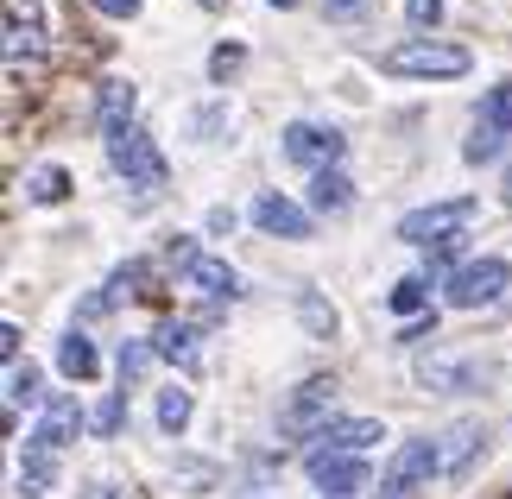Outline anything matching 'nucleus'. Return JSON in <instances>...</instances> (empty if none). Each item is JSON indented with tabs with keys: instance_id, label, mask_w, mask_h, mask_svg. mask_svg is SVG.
<instances>
[{
	"instance_id": "nucleus-23",
	"label": "nucleus",
	"mask_w": 512,
	"mask_h": 499,
	"mask_svg": "<svg viewBox=\"0 0 512 499\" xmlns=\"http://www.w3.org/2000/svg\"><path fill=\"white\" fill-rule=\"evenodd\" d=\"M190 411H196V398H190L184 386H165V392H159V430H165V436H184V430H190Z\"/></svg>"
},
{
	"instance_id": "nucleus-6",
	"label": "nucleus",
	"mask_w": 512,
	"mask_h": 499,
	"mask_svg": "<svg viewBox=\"0 0 512 499\" xmlns=\"http://www.w3.org/2000/svg\"><path fill=\"white\" fill-rule=\"evenodd\" d=\"M443 474V455H437V436H418V443H405L399 455L386 462V474H380V493L386 499H405L411 487H424V481H437Z\"/></svg>"
},
{
	"instance_id": "nucleus-27",
	"label": "nucleus",
	"mask_w": 512,
	"mask_h": 499,
	"mask_svg": "<svg viewBox=\"0 0 512 499\" xmlns=\"http://www.w3.org/2000/svg\"><path fill=\"white\" fill-rule=\"evenodd\" d=\"M51 481H57V455H32V449H26V468H19V493L38 499Z\"/></svg>"
},
{
	"instance_id": "nucleus-37",
	"label": "nucleus",
	"mask_w": 512,
	"mask_h": 499,
	"mask_svg": "<svg viewBox=\"0 0 512 499\" xmlns=\"http://www.w3.org/2000/svg\"><path fill=\"white\" fill-rule=\"evenodd\" d=\"M323 7H329V13H336V19H354V13H361V7H367V0H323Z\"/></svg>"
},
{
	"instance_id": "nucleus-32",
	"label": "nucleus",
	"mask_w": 512,
	"mask_h": 499,
	"mask_svg": "<svg viewBox=\"0 0 512 499\" xmlns=\"http://www.w3.org/2000/svg\"><path fill=\"white\" fill-rule=\"evenodd\" d=\"M405 19H411L418 32H430V26L443 19V0H405Z\"/></svg>"
},
{
	"instance_id": "nucleus-3",
	"label": "nucleus",
	"mask_w": 512,
	"mask_h": 499,
	"mask_svg": "<svg viewBox=\"0 0 512 499\" xmlns=\"http://www.w3.org/2000/svg\"><path fill=\"white\" fill-rule=\"evenodd\" d=\"M506 291H512V266L500 253L468 259V266H456V278H449V304L456 310H494Z\"/></svg>"
},
{
	"instance_id": "nucleus-26",
	"label": "nucleus",
	"mask_w": 512,
	"mask_h": 499,
	"mask_svg": "<svg viewBox=\"0 0 512 499\" xmlns=\"http://www.w3.org/2000/svg\"><path fill=\"white\" fill-rule=\"evenodd\" d=\"M475 121H487V127H494L500 139H512V76L487 89V102H481V114H475Z\"/></svg>"
},
{
	"instance_id": "nucleus-21",
	"label": "nucleus",
	"mask_w": 512,
	"mask_h": 499,
	"mask_svg": "<svg viewBox=\"0 0 512 499\" xmlns=\"http://www.w3.org/2000/svg\"><path fill=\"white\" fill-rule=\"evenodd\" d=\"M386 310L405 316V323H411V316H424V310H430V278H424V272H418V278H399V285L386 291Z\"/></svg>"
},
{
	"instance_id": "nucleus-38",
	"label": "nucleus",
	"mask_w": 512,
	"mask_h": 499,
	"mask_svg": "<svg viewBox=\"0 0 512 499\" xmlns=\"http://www.w3.org/2000/svg\"><path fill=\"white\" fill-rule=\"evenodd\" d=\"M500 196H506V209H512V165H506V177H500Z\"/></svg>"
},
{
	"instance_id": "nucleus-34",
	"label": "nucleus",
	"mask_w": 512,
	"mask_h": 499,
	"mask_svg": "<svg viewBox=\"0 0 512 499\" xmlns=\"http://www.w3.org/2000/svg\"><path fill=\"white\" fill-rule=\"evenodd\" d=\"M0 361L19 367V323H0Z\"/></svg>"
},
{
	"instance_id": "nucleus-5",
	"label": "nucleus",
	"mask_w": 512,
	"mask_h": 499,
	"mask_svg": "<svg viewBox=\"0 0 512 499\" xmlns=\"http://www.w3.org/2000/svg\"><path fill=\"white\" fill-rule=\"evenodd\" d=\"M475 215V196H449V203H424L399 215V241L411 247H430V241H449V234H462V222Z\"/></svg>"
},
{
	"instance_id": "nucleus-13",
	"label": "nucleus",
	"mask_w": 512,
	"mask_h": 499,
	"mask_svg": "<svg viewBox=\"0 0 512 499\" xmlns=\"http://www.w3.org/2000/svg\"><path fill=\"white\" fill-rule=\"evenodd\" d=\"M373 443H386V424L380 417H329L317 449H336V455H367Z\"/></svg>"
},
{
	"instance_id": "nucleus-36",
	"label": "nucleus",
	"mask_w": 512,
	"mask_h": 499,
	"mask_svg": "<svg viewBox=\"0 0 512 499\" xmlns=\"http://www.w3.org/2000/svg\"><path fill=\"white\" fill-rule=\"evenodd\" d=\"M209 234H234V209H209Z\"/></svg>"
},
{
	"instance_id": "nucleus-4",
	"label": "nucleus",
	"mask_w": 512,
	"mask_h": 499,
	"mask_svg": "<svg viewBox=\"0 0 512 499\" xmlns=\"http://www.w3.org/2000/svg\"><path fill=\"white\" fill-rule=\"evenodd\" d=\"M336 373H310L298 392L279 405V430L285 436H323V424H329V411H336Z\"/></svg>"
},
{
	"instance_id": "nucleus-31",
	"label": "nucleus",
	"mask_w": 512,
	"mask_h": 499,
	"mask_svg": "<svg viewBox=\"0 0 512 499\" xmlns=\"http://www.w3.org/2000/svg\"><path fill=\"white\" fill-rule=\"evenodd\" d=\"M121 424H127V392H114L108 405L89 417V430H95V436H121Z\"/></svg>"
},
{
	"instance_id": "nucleus-12",
	"label": "nucleus",
	"mask_w": 512,
	"mask_h": 499,
	"mask_svg": "<svg viewBox=\"0 0 512 499\" xmlns=\"http://www.w3.org/2000/svg\"><path fill=\"white\" fill-rule=\"evenodd\" d=\"M253 222H260L272 241H310V209H298L279 190H260V196H253Z\"/></svg>"
},
{
	"instance_id": "nucleus-20",
	"label": "nucleus",
	"mask_w": 512,
	"mask_h": 499,
	"mask_svg": "<svg viewBox=\"0 0 512 499\" xmlns=\"http://www.w3.org/2000/svg\"><path fill=\"white\" fill-rule=\"evenodd\" d=\"M45 373H38L32 361H19V367H7V405L19 411V405H45Z\"/></svg>"
},
{
	"instance_id": "nucleus-22",
	"label": "nucleus",
	"mask_w": 512,
	"mask_h": 499,
	"mask_svg": "<svg viewBox=\"0 0 512 499\" xmlns=\"http://www.w3.org/2000/svg\"><path fill=\"white\" fill-rule=\"evenodd\" d=\"M298 323H304L310 335H317V342H329V335H336V323H342V316H336V304H323L317 291H298Z\"/></svg>"
},
{
	"instance_id": "nucleus-19",
	"label": "nucleus",
	"mask_w": 512,
	"mask_h": 499,
	"mask_svg": "<svg viewBox=\"0 0 512 499\" xmlns=\"http://www.w3.org/2000/svg\"><path fill=\"white\" fill-rule=\"evenodd\" d=\"M38 57H45L38 26H32V19H19V13H7V64L19 70V64H38Z\"/></svg>"
},
{
	"instance_id": "nucleus-30",
	"label": "nucleus",
	"mask_w": 512,
	"mask_h": 499,
	"mask_svg": "<svg viewBox=\"0 0 512 499\" xmlns=\"http://www.w3.org/2000/svg\"><path fill=\"white\" fill-rule=\"evenodd\" d=\"M247 70V45H215L209 51V83H234Z\"/></svg>"
},
{
	"instance_id": "nucleus-9",
	"label": "nucleus",
	"mask_w": 512,
	"mask_h": 499,
	"mask_svg": "<svg viewBox=\"0 0 512 499\" xmlns=\"http://www.w3.org/2000/svg\"><path fill=\"white\" fill-rule=\"evenodd\" d=\"M89 417H83V405H76L70 392H51L45 398V417H38V430L26 436V449L32 455H57L64 443H76V430H83Z\"/></svg>"
},
{
	"instance_id": "nucleus-39",
	"label": "nucleus",
	"mask_w": 512,
	"mask_h": 499,
	"mask_svg": "<svg viewBox=\"0 0 512 499\" xmlns=\"http://www.w3.org/2000/svg\"><path fill=\"white\" fill-rule=\"evenodd\" d=\"M95 499H114V487H95Z\"/></svg>"
},
{
	"instance_id": "nucleus-18",
	"label": "nucleus",
	"mask_w": 512,
	"mask_h": 499,
	"mask_svg": "<svg viewBox=\"0 0 512 499\" xmlns=\"http://www.w3.org/2000/svg\"><path fill=\"white\" fill-rule=\"evenodd\" d=\"M354 203V184L342 171H317L310 177V215H342Z\"/></svg>"
},
{
	"instance_id": "nucleus-15",
	"label": "nucleus",
	"mask_w": 512,
	"mask_h": 499,
	"mask_svg": "<svg viewBox=\"0 0 512 499\" xmlns=\"http://www.w3.org/2000/svg\"><path fill=\"white\" fill-rule=\"evenodd\" d=\"M418 379L430 392H468L475 379H487V367L475 361H449V354H430V361H418Z\"/></svg>"
},
{
	"instance_id": "nucleus-8",
	"label": "nucleus",
	"mask_w": 512,
	"mask_h": 499,
	"mask_svg": "<svg viewBox=\"0 0 512 499\" xmlns=\"http://www.w3.org/2000/svg\"><path fill=\"white\" fill-rule=\"evenodd\" d=\"M304 474H310V487L329 493V499H354L367 487V462H361V455H336V449H310Z\"/></svg>"
},
{
	"instance_id": "nucleus-24",
	"label": "nucleus",
	"mask_w": 512,
	"mask_h": 499,
	"mask_svg": "<svg viewBox=\"0 0 512 499\" xmlns=\"http://www.w3.org/2000/svg\"><path fill=\"white\" fill-rule=\"evenodd\" d=\"M26 196H32V203H64V196H70V171H64V165L26 171Z\"/></svg>"
},
{
	"instance_id": "nucleus-17",
	"label": "nucleus",
	"mask_w": 512,
	"mask_h": 499,
	"mask_svg": "<svg viewBox=\"0 0 512 499\" xmlns=\"http://www.w3.org/2000/svg\"><path fill=\"white\" fill-rule=\"evenodd\" d=\"M57 373H64V379H95V373H102V354H95V342L83 329H70L64 342H57Z\"/></svg>"
},
{
	"instance_id": "nucleus-14",
	"label": "nucleus",
	"mask_w": 512,
	"mask_h": 499,
	"mask_svg": "<svg viewBox=\"0 0 512 499\" xmlns=\"http://www.w3.org/2000/svg\"><path fill=\"white\" fill-rule=\"evenodd\" d=\"M209 316H165L159 329H152V348H159V361H177V367H190L196 361V329H203Z\"/></svg>"
},
{
	"instance_id": "nucleus-35",
	"label": "nucleus",
	"mask_w": 512,
	"mask_h": 499,
	"mask_svg": "<svg viewBox=\"0 0 512 499\" xmlns=\"http://www.w3.org/2000/svg\"><path fill=\"white\" fill-rule=\"evenodd\" d=\"M89 7L108 13V19H133V13H140V0H89Z\"/></svg>"
},
{
	"instance_id": "nucleus-7",
	"label": "nucleus",
	"mask_w": 512,
	"mask_h": 499,
	"mask_svg": "<svg viewBox=\"0 0 512 499\" xmlns=\"http://www.w3.org/2000/svg\"><path fill=\"white\" fill-rule=\"evenodd\" d=\"M342 152H348V139L336 127H317V121H291L285 127V158L304 165V171H336Z\"/></svg>"
},
{
	"instance_id": "nucleus-2",
	"label": "nucleus",
	"mask_w": 512,
	"mask_h": 499,
	"mask_svg": "<svg viewBox=\"0 0 512 499\" xmlns=\"http://www.w3.org/2000/svg\"><path fill=\"white\" fill-rule=\"evenodd\" d=\"M102 146H108V165L127 177V190H140V196L165 190V158H159V146H152L140 127H108Z\"/></svg>"
},
{
	"instance_id": "nucleus-11",
	"label": "nucleus",
	"mask_w": 512,
	"mask_h": 499,
	"mask_svg": "<svg viewBox=\"0 0 512 499\" xmlns=\"http://www.w3.org/2000/svg\"><path fill=\"white\" fill-rule=\"evenodd\" d=\"M184 291L203 297V304H228V297H241V272H234L228 259H215V253H196L184 266Z\"/></svg>"
},
{
	"instance_id": "nucleus-28",
	"label": "nucleus",
	"mask_w": 512,
	"mask_h": 499,
	"mask_svg": "<svg viewBox=\"0 0 512 499\" xmlns=\"http://www.w3.org/2000/svg\"><path fill=\"white\" fill-rule=\"evenodd\" d=\"M108 291L114 297H152V266H146V259H127V266L108 278Z\"/></svg>"
},
{
	"instance_id": "nucleus-25",
	"label": "nucleus",
	"mask_w": 512,
	"mask_h": 499,
	"mask_svg": "<svg viewBox=\"0 0 512 499\" xmlns=\"http://www.w3.org/2000/svg\"><path fill=\"white\" fill-rule=\"evenodd\" d=\"M152 361H159V348H152V342H121V354H114V373H121V392H127V386H140Z\"/></svg>"
},
{
	"instance_id": "nucleus-40",
	"label": "nucleus",
	"mask_w": 512,
	"mask_h": 499,
	"mask_svg": "<svg viewBox=\"0 0 512 499\" xmlns=\"http://www.w3.org/2000/svg\"><path fill=\"white\" fill-rule=\"evenodd\" d=\"M266 7H298V0H266Z\"/></svg>"
},
{
	"instance_id": "nucleus-33",
	"label": "nucleus",
	"mask_w": 512,
	"mask_h": 499,
	"mask_svg": "<svg viewBox=\"0 0 512 499\" xmlns=\"http://www.w3.org/2000/svg\"><path fill=\"white\" fill-rule=\"evenodd\" d=\"M424 335H437V310H424V316H411V323L399 329V342H405V348H418V342H424Z\"/></svg>"
},
{
	"instance_id": "nucleus-29",
	"label": "nucleus",
	"mask_w": 512,
	"mask_h": 499,
	"mask_svg": "<svg viewBox=\"0 0 512 499\" xmlns=\"http://www.w3.org/2000/svg\"><path fill=\"white\" fill-rule=\"evenodd\" d=\"M500 152H506V139H500L494 127H487V121H475V133H468V146H462V158H468V165H494Z\"/></svg>"
},
{
	"instance_id": "nucleus-10",
	"label": "nucleus",
	"mask_w": 512,
	"mask_h": 499,
	"mask_svg": "<svg viewBox=\"0 0 512 499\" xmlns=\"http://www.w3.org/2000/svg\"><path fill=\"white\" fill-rule=\"evenodd\" d=\"M487 443V424L481 417H456L443 436H437V455H443V481H468V468H475V455Z\"/></svg>"
},
{
	"instance_id": "nucleus-41",
	"label": "nucleus",
	"mask_w": 512,
	"mask_h": 499,
	"mask_svg": "<svg viewBox=\"0 0 512 499\" xmlns=\"http://www.w3.org/2000/svg\"><path fill=\"white\" fill-rule=\"evenodd\" d=\"M203 7H209V13H215V7H228V0H203Z\"/></svg>"
},
{
	"instance_id": "nucleus-1",
	"label": "nucleus",
	"mask_w": 512,
	"mask_h": 499,
	"mask_svg": "<svg viewBox=\"0 0 512 499\" xmlns=\"http://www.w3.org/2000/svg\"><path fill=\"white\" fill-rule=\"evenodd\" d=\"M468 45H443V38H405V45L386 51V76H418V83H449V76H468Z\"/></svg>"
},
{
	"instance_id": "nucleus-16",
	"label": "nucleus",
	"mask_w": 512,
	"mask_h": 499,
	"mask_svg": "<svg viewBox=\"0 0 512 499\" xmlns=\"http://www.w3.org/2000/svg\"><path fill=\"white\" fill-rule=\"evenodd\" d=\"M133 108H140V89H133L127 76H108L102 95H95V121H102V133L108 127H133Z\"/></svg>"
}]
</instances>
